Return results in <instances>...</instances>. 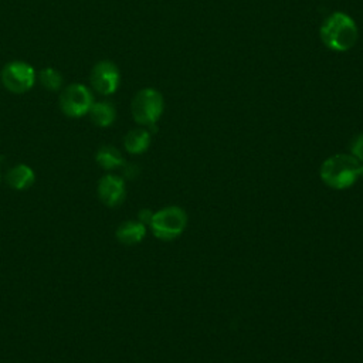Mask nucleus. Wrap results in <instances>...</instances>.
<instances>
[{
	"label": "nucleus",
	"instance_id": "obj_14",
	"mask_svg": "<svg viewBox=\"0 0 363 363\" xmlns=\"http://www.w3.org/2000/svg\"><path fill=\"white\" fill-rule=\"evenodd\" d=\"M38 81L45 89H48L51 92H57L62 88L64 78L60 71H57L52 67H47L38 72Z\"/></svg>",
	"mask_w": 363,
	"mask_h": 363
},
{
	"label": "nucleus",
	"instance_id": "obj_3",
	"mask_svg": "<svg viewBox=\"0 0 363 363\" xmlns=\"http://www.w3.org/2000/svg\"><path fill=\"white\" fill-rule=\"evenodd\" d=\"M147 227L156 238L172 241L180 237L187 227V214L179 206H167L153 213Z\"/></svg>",
	"mask_w": 363,
	"mask_h": 363
},
{
	"label": "nucleus",
	"instance_id": "obj_13",
	"mask_svg": "<svg viewBox=\"0 0 363 363\" xmlns=\"http://www.w3.org/2000/svg\"><path fill=\"white\" fill-rule=\"evenodd\" d=\"M95 160L99 164V167L111 172L115 169H119L125 164V159L119 149H116L112 145H104L96 150Z\"/></svg>",
	"mask_w": 363,
	"mask_h": 363
},
{
	"label": "nucleus",
	"instance_id": "obj_5",
	"mask_svg": "<svg viewBox=\"0 0 363 363\" xmlns=\"http://www.w3.org/2000/svg\"><path fill=\"white\" fill-rule=\"evenodd\" d=\"M94 102L91 89L79 82L69 84L60 94V109L69 118H82L88 115Z\"/></svg>",
	"mask_w": 363,
	"mask_h": 363
},
{
	"label": "nucleus",
	"instance_id": "obj_2",
	"mask_svg": "<svg viewBox=\"0 0 363 363\" xmlns=\"http://www.w3.org/2000/svg\"><path fill=\"white\" fill-rule=\"evenodd\" d=\"M360 162L352 155H333L320 166L322 182L335 190L350 187L359 179Z\"/></svg>",
	"mask_w": 363,
	"mask_h": 363
},
{
	"label": "nucleus",
	"instance_id": "obj_10",
	"mask_svg": "<svg viewBox=\"0 0 363 363\" xmlns=\"http://www.w3.org/2000/svg\"><path fill=\"white\" fill-rule=\"evenodd\" d=\"M6 183L14 190H27L35 182L34 170L24 163H17L10 167L4 176Z\"/></svg>",
	"mask_w": 363,
	"mask_h": 363
},
{
	"label": "nucleus",
	"instance_id": "obj_9",
	"mask_svg": "<svg viewBox=\"0 0 363 363\" xmlns=\"http://www.w3.org/2000/svg\"><path fill=\"white\" fill-rule=\"evenodd\" d=\"M146 230L147 225L139 220H126L118 225L115 235L116 240L123 245H136L145 238Z\"/></svg>",
	"mask_w": 363,
	"mask_h": 363
},
{
	"label": "nucleus",
	"instance_id": "obj_7",
	"mask_svg": "<svg viewBox=\"0 0 363 363\" xmlns=\"http://www.w3.org/2000/svg\"><path fill=\"white\" fill-rule=\"evenodd\" d=\"M89 82L94 91L101 95H112L116 92L121 84V72L109 60L98 61L89 74Z\"/></svg>",
	"mask_w": 363,
	"mask_h": 363
},
{
	"label": "nucleus",
	"instance_id": "obj_1",
	"mask_svg": "<svg viewBox=\"0 0 363 363\" xmlns=\"http://www.w3.org/2000/svg\"><path fill=\"white\" fill-rule=\"evenodd\" d=\"M357 26L354 20L342 11L328 16L320 27V38L323 44L333 51H347L357 41Z\"/></svg>",
	"mask_w": 363,
	"mask_h": 363
},
{
	"label": "nucleus",
	"instance_id": "obj_17",
	"mask_svg": "<svg viewBox=\"0 0 363 363\" xmlns=\"http://www.w3.org/2000/svg\"><path fill=\"white\" fill-rule=\"evenodd\" d=\"M359 177L363 179V163H360V170H359Z\"/></svg>",
	"mask_w": 363,
	"mask_h": 363
},
{
	"label": "nucleus",
	"instance_id": "obj_18",
	"mask_svg": "<svg viewBox=\"0 0 363 363\" xmlns=\"http://www.w3.org/2000/svg\"><path fill=\"white\" fill-rule=\"evenodd\" d=\"M0 182H1V176H0Z\"/></svg>",
	"mask_w": 363,
	"mask_h": 363
},
{
	"label": "nucleus",
	"instance_id": "obj_11",
	"mask_svg": "<svg viewBox=\"0 0 363 363\" xmlns=\"http://www.w3.org/2000/svg\"><path fill=\"white\" fill-rule=\"evenodd\" d=\"M150 132L145 128H135L129 130L123 138L125 150L130 155H140L150 146Z\"/></svg>",
	"mask_w": 363,
	"mask_h": 363
},
{
	"label": "nucleus",
	"instance_id": "obj_15",
	"mask_svg": "<svg viewBox=\"0 0 363 363\" xmlns=\"http://www.w3.org/2000/svg\"><path fill=\"white\" fill-rule=\"evenodd\" d=\"M350 152L353 157H356L360 163H363V133L354 136L350 145Z\"/></svg>",
	"mask_w": 363,
	"mask_h": 363
},
{
	"label": "nucleus",
	"instance_id": "obj_4",
	"mask_svg": "<svg viewBox=\"0 0 363 363\" xmlns=\"http://www.w3.org/2000/svg\"><path fill=\"white\" fill-rule=\"evenodd\" d=\"M164 101L162 94L155 88H143L136 92L130 104V112L139 125L152 126L163 113Z\"/></svg>",
	"mask_w": 363,
	"mask_h": 363
},
{
	"label": "nucleus",
	"instance_id": "obj_16",
	"mask_svg": "<svg viewBox=\"0 0 363 363\" xmlns=\"http://www.w3.org/2000/svg\"><path fill=\"white\" fill-rule=\"evenodd\" d=\"M152 216H153V211H150L149 208H142L139 213H138V220L140 223H143L145 225H149L150 220H152Z\"/></svg>",
	"mask_w": 363,
	"mask_h": 363
},
{
	"label": "nucleus",
	"instance_id": "obj_8",
	"mask_svg": "<svg viewBox=\"0 0 363 363\" xmlns=\"http://www.w3.org/2000/svg\"><path fill=\"white\" fill-rule=\"evenodd\" d=\"M98 199L108 207H118L126 197L125 180L113 173H108L98 180L96 186Z\"/></svg>",
	"mask_w": 363,
	"mask_h": 363
},
{
	"label": "nucleus",
	"instance_id": "obj_6",
	"mask_svg": "<svg viewBox=\"0 0 363 363\" xmlns=\"http://www.w3.org/2000/svg\"><path fill=\"white\" fill-rule=\"evenodd\" d=\"M0 78L7 91L13 94H24L34 86L37 74L31 64L16 60L3 67Z\"/></svg>",
	"mask_w": 363,
	"mask_h": 363
},
{
	"label": "nucleus",
	"instance_id": "obj_12",
	"mask_svg": "<svg viewBox=\"0 0 363 363\" xmlns=\"http://www.w3.org/2000/svg\"><path fill=\"white\" fill-rule=\"evenodd\" d=\"M89 118L91 121L99 126V128H108L111 126L116 119V109L115 106L108 101H98L94 102L89 109Z\"/></svg>",
	"mask_w": 363,
	"mask_h": 363
}]
</instances>
